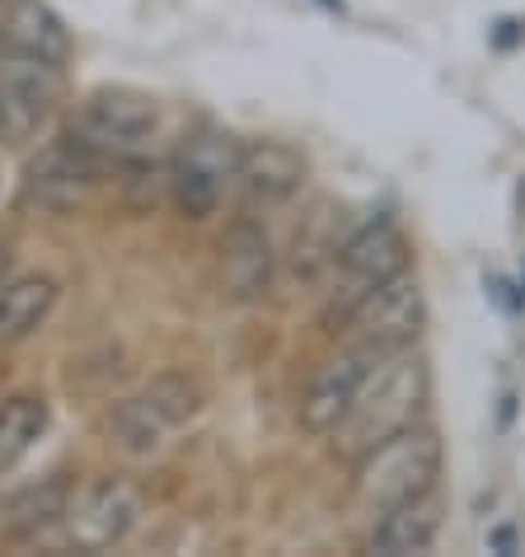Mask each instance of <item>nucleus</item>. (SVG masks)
I'll return each instance as SVG.
<instances>
[{
	"label": "nucleus",
	"mask_w": 525,
	"mask_h": 557,
	"mask_svg": "<svg viewBox=\"0 0 525 557\" xmlns=\"http://www.w3.org/2000/svg\"><path fill=\"white\" fill-rule=\"evenodd\" d=\"M498 28H502V34H492V42H498V48H512L516 38H525V24H516V20H502Z\"/></svg>",
	"instance_id": "6ab92c4d"
},
{
	"label": "nucleus",
	"mask_w": 525,
	"mask_h": 557,
	"mask_svg": "<svg viewBox=\"0 0 525 557\" xmlns=\"http://www.w3.org/2000/svg\"><path fill=\"white\" fill-rule=\"evenodd\" d=\"M71 502V483L61 478H48L38 487H24L20 497H10L5 510H0V524L10 534H42L48 524H61V510Z\"/></svg>",
	"instance_id": "f3484780"
},
{
	"label": "nucleus",
	"mask_w": 525,
	"mask_h": 557,
	"mask_svg": "<svg viewBox=\"0 0 525 557\" xmlns=\"http://www.w3.org/2000/svg\"><path fill=\"white\" fill-rule=\"evenodd\" d=\"M48 398L42 394H14L0 404V478L34 455V445L48 431Z\"/></svg>",
	"instance_id": "dca6fc26"
},
{
	"label": "nucleus",
	"mask_w": 525,
	"mask_h": 557,
	"mask_svg": "<svg viewBox=\"0 0 525 557\" xmlns=\"http://www.w3.org/2000/svg\"><path fill=\"white\" fill-rule=\"evenodd\" d=\"M142 520V487L122 473H103L81 492H71L66 510H61V530L75 553H108L132 534Z\"/></svg>",
	"instance_id": "0eeeda50"
},
{
	"label": "nucleus",
	"mask_w": 525,
	"mask_h": 557,
	"mask_svg": "<svg viewBox=\"0 0 525 557\" xmlns=\"http://www.w3.org/2000/svg\"><path fill=\"white\" fill-rule=\"evenodd\" d=\"M57 305V282L52 276H20V282L0 286V343H24L48 323Z\"/></svg>",
	"instance_id": "2eb2a0df"
},
{
	"label": "nucleus",
	"mask_w": 525,
	"mask_h": 557,
	"mask_svg": "<svg viewBox=\"0 0 525 557\" xmlns=\"http://www.w3.org/2000/svg\"><path fill=\"white\" fill-rule=\"evenodd\" d=\"M156 132H160V103L146 89H132V85L89 89L66 117L71 141L103 154V160H122V154L146 150Z\"/></svg>",
	"instance_id": "20e7f679"
},
{
	"label": "nucleus",
	"mask_w": 525,
	"mask_h": 557,
	"mask_svg": "<svg viewBox=\"0 0 525 557\" xmlns=\"http://www.w3.org/2000/svg\"><path fill=\"white\" fill-rule=\"evenodd\" d=\"M380 356L384 351L343 343L329 361H319V370L310 375V384H305V394H301V408H296L301 426L310 431V436H333V431L343 426V417L352 412V404H357L362 380L370 375V366H376Z\"/></svg>",
	"instance_id": "6e6552de"
},
{
	"label": "nucleus",
	"mask_w": 525,
	"mask_h": 557,
	"mask_svg": "<svg viewBox=\"0 0 525 557\" xmlns=\"http://www.w3.org/2000/svg\"><path fill=\"white\" fill-rule=\"evenodd\" d=\"M319 5H323V10H338V14H343V0H319Z\"/></svg>",
	"instance_id": "412c9836"
},
{
	"label": "nucleus",
	"mask_w": 525,
	"mask_h": 557,
	"mask_svg": "<svg viewBox=\"0 0 525 557\" xmlns=\"http://www.w3.org/2000/svg\"><path fill=\"white\" fill-rule=\"evenodd\" d=\"M333 268H338V309H343L357 296H366L370 286H380V282H390V276L408 272L404 230H399L394 221H384V215L380 221H370V225H362L357 235L338 249Z\"/></svg>",
	"instance_id": "9d476101"
},
{
	"label": "nucleus",
	"mask_w": 525,
	"mask_h": 557,
	"mask_svg": "<svg viewBox=\"0 0 525 557\" xmlns=\"http://www.w3.org/2000/svg\"><path fill=\"white\" fill-rule=\"evenodd\" d=\"M240 160H244V141L235 132L211 127V122L188 132L164 169V188L174 197V207L193 215V221H207L225 202V193L240 183Z\"/></svg>",
	"instance_id": "7ed1b4c3"
},
{
	"label": "nucleus",
	"mask_w": 525,
	"mask_h": 557,
	"mask_svg": "<svg viewBox=\"0 0 525 557\" xmlns=\"http://www.w3.org/2000/svg\"><path fill=\"white\" fill-rule=\"evenodd\" d=\"M61 99H66L61 66L0 48V141L5 146L38 141L61 113Z\"/></svg>",
	"instance_id": "423d86ee"
},
{
	"label": "nucleus",
	"mask_w": 525,
	"mask_h": 557,
	"mask_svg": "<svg viewBox=\"0 0 525 557\" xmlns=\"http://www.w3.org/2000/svg\"><path fill=\"white\" fill-rule=\"evenodd\" d=\"M427 366L423 356L404 347V351H384L376 366H370V375L362 380L357 389V404H352V412L343 417V426L333 431L338 436V450L357 459L362 450H370V445L390 441L394 431L413 426L423 417V404H427Z\"/></svg>",
	"instance_id": "f257e3e1"
},
{
	"label": "nucleus",
	"mask_w": 525,
	"mask_h": 557,
	"mask_svg": "<svg viewBox=\"0 0 525 557\" xmlns=\"http://www.w3.org/2000/svg\"><path fill=\"white\" fill-rule=\"evenodd\" d=\"M103 178V154L75 146L71 136H61V141L42 146L34 160L24 169V188L34 197L38 207L48 211H75L89 202V193L99 188Z\"/></svg>",
	"instance_id": "1a4fd4ad"
},
{
	"label": "nucleus",
	"mask_w": 525,
	"mask_h": 557,
	"mask_svg": "<svg viewBox=\"0 0 525 557\" xmlns=\"http://www.w3.org/2000/svg\"><path fill=\"white\" fill-rule=\"evenodd\" d=\"M0 48L42 57L52 66L71 61V28L48 0H10L0 14Z\"/></svg>",
	"instance_id": "f8f14e48"
},
{
	"label": "nucleus",
	"mask_w": 525,
	"mask_h": 557,
	"mask_svg": "<svg viewBox=\"0 0 525 557\" xmlns=\"http://www.w3.org/2000/svg\"><path fill=\"white\" fill-rule=\"evenodd\" d=\"M427 323V300L413 272H399L390 282L370 286L366 296L338 309V329L343 343H357L370 351H404L423 337Z\"/></svg>",
	"instance_id": "39448f33"
},
{
	"label": "nucleus",
	"mask_w": 525,
	"mask_h": 557,
	"mask_svg": "<svg viewBox=\"0 0 525 557\" xmlns=\"http://www.w3.org/2000/svg\"><path fill=\"white\" fill-rule=\"evenodd\" d=\"M5 276H10V249L0 244V286H5Z\"/></svg>",
	"instance_id": "aec40b11"
},
{
	"label": "nucleus",
	"mask_w": 525,
	"mask_h": 557,
	"mask_svg": "<svg viewBox=\"0 0 525 557\" xmlns=\"http://www.w3.org/2000/svg\"><path fill=\"white\" fill-rule=\"evenodd\" d=\"M142 404L160 417V422L174 431V426H183L188 417L197 412V404H203V394H197V384L188 380V375H160V380H150L146 384V394H142Z\"/></svg>",
	"instance_id": "a211bd4d"
},
{
	"label": "nucleus",
	"mask_w": 525,
	"mask_h": 557,
	"mask_svg": "<svg viewBox=\"0 0 525 557\" xmlns=\"http://www.w3.org/2000/svg\"><path fill=\"white\" fill-rule=\"evenodd\" d=\"M305 183V154L286 141H254L240 160V188L262 207H277L296 197Z\"/></svg>",
	"instance_id": "4468645a"
},
{
	"label": "nucleus",
	"mask_w": 525,
	"mask_h": 557,
	"mask_svg": "<svg viewBox=\"0 0 525 557\" xmlns=\"http://www.w3.org/2000/svg\"><path fill=\"white\" fill-rule=\"evenodd\" d=\"M441 436L431 426H404L390 441L370 445L352 459V497L366 516H380L399 502H413L423 492H437L441 483Z\"/></svg>",
	"instance_id": "f03ea898"
},
{
	"label": "nucleus",
	"mask_w": 525,
	"mask_h": 557,
	"mask_svg": "<svg viewBox=\"0 0 525 557\" xmlns=\"http://www.w3.org/2000/svg\"><path fill=\"white\" fill-rule=\"evenodd\" d=\"M277 253L272 239L258 221H235L221 239V296L230 305H249L262 300L272 290Z\"/></svg>",
	"instance_id": "9b49d317"
},
{
	"label": "nucleus",
	"mask_w": 525,
	"mask_h": 557,
	"mask_svg": "<svg viewBox=\"0 0 525 557\" xmlns=\"http://www.w3.org/2000/svg\"><path fill=\"white\" fill-rule=\"evenodd\" d=\"M437 530H441V497L437 492H423V497L399 502L390 510H380V516H370L366 548L380 557H413V553L431 548Z\"/></svg>",
	"instance_id": "ddd939ff"
}]
</instances>
